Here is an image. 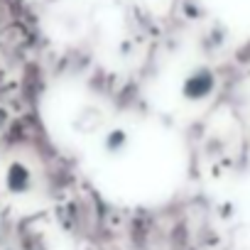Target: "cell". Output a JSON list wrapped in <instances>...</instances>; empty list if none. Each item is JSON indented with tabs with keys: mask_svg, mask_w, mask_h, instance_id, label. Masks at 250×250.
<instances>
[{
	"mask_svg": "<svg viewBox=\"0 0 250 250\" xmlns=\"http://www.w3.org/2000/svg\"><path fill=\"white\" fill-rule=\"evenodd\" d=\"M208 76H211L208 71H194V74H189V76L184 79V83H182L184 98H189V101L204 98V96L208 93V88H211V79H208Z\"/></svg>",
	"mask_w": 250,
	"mask_h": 250,
	"instance_id": "obj_1",
	"label": "cell"
}]
</instances>
